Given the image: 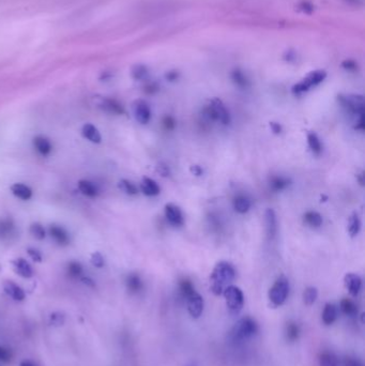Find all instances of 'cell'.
I'll use <instances>...</instances> for the list:
<instances>
[{"label": "cell", "mask_w": 365, "mask_h": 366, "mask_svg": "<svg viewBox=\"0 0 365 366\" xmlns=\"http://www.w3.org/2000/svg\"><path fill=\"white\" fill-rule=\"evenodd\" d=\"M236 278V270L231 263L220 261L216 263L210 275L211 290L216 296L222 295L226 287L231 284Z\"/></svg>", "instance_id": "cell-1"}, {"label": "cell", "mask_w": 365, "mask_h": 366, "mask_svg": "<svg viewBox=\"0 0 365 366\" xmlns=\"http://www.w3.org/2000/svg\"><path fill=\"white\" fill-rule=\"evenodd\" d=\"M258 332L257 322L251 317H243L230 331V339L235 343L244 342Z\"/></svg>", "instance_id": "cell-2"}, {"label": "cell", "mask_w": 365, "mask_h": 366, "mask_svg": "<svg viewBox=\"0 0 365 366\" xmlns=\"http://www.w3.org/2000/svg\"><path fill=\"white\" fill-rule=\"evenodd\" d=\"M203 116L208 121L219 122L223 125L230 123L229 111L220 99L211 100L209 104L204 108Z\"/></svg>", "instance_id": "cell-3"}, {"label": "cell", "mask_w": 365, "mask_h": 366, "mask_svg": "<svg viewBox=\"0 0 365 366\" xmlns=\"http://www.w3.org/2000/svg\"><path fill=\"white\" fill-rule=\"evenodd\" d=\"M289 295V280L285 277L281 275L277 279L276 282L272 285V287L269 290V300L273 306H281L287 300Z\"/></svg>", "instance_id": "cell-4"}, {"label": "cell", "mask_w": 365, "mask_h": 366, "mask_svg": "<svg viewBox=\"0 0 365 366\" xmlns=\"http://www.w3.org/2000/svg\"><path fill=\"white\" fill-rule=\"evenodd\" d=\"M338 102L347 113L356 117V121L364 116V98L359 94L338 95Z\"/></svg>", "instance_id": "cell-5"}, {"label": "cell", "mask_w": 365, "mask_h": 366, "mask_svg": "<svg viewBox=\"0 0 365 366\" xmlns=\"http://www.w3.org/2000/svg\"><path fill=\"white\" fill-rule=\"evenodd\" d=\"M327 77V73L322 70H317L309 73L302 81L295 84L293 87V93L295 95L303 94L308 92L313 87L318 86L319 84L325 81Z\"/></svg>", "instance_id": "cell-6"}, {"label": "cell", "mask_w": 365, "mask_h": 366, "mask_svg": "<svg viewBox=\"0 0 365 366\" xmlns=\"http://www.w3.org/2000/svg\"><path fill=\"white\" fill-rule=\"evenodd\" d=\"M223 295L226 300L227 309L229 310L231 314H239L244 304V296L242 290L237 286L229 285L223 291Z\"/></svg>", "instance_id": "cell-7"}, {"label": "cell", "mask_w": 365, "mask_h": 366, "mask_svg": "<svg viewBox=\"0 0 365 366\" xmlns=\"http://www.w3.org/2000/svg\"><path fill=\"white\" fill-rule=\"evenodd\" d=\"M133 114L136 121L140 124L149 123L151 119L150 106L144 100H137L133 103Z\"/></svg>", "instance_id": "cell-8"}, {"label": "cell", "mask_w": 365, "mask_h": 366, "mask_svg": "<svg viewBox=\"0 0 365 366\" xmlns=\"http://www.w3.org/2000/svg\"><path fill=\"white\" fill-rule=\"evenodd\" d=\"M49 235L54 242L59 246H68L71 242L70 233L67 231L65 227L57 224H52L49 227Z\"/></svg>", "instance_id": "cell-9"}, {"label": "cell", "mask_w": 365, "mask_h": 366, "mask_svg": "<svg viewBox=\"0 0 365 366\" xmlns=\"http://www.w3.org/2000/svg\"><path fill=\"white\" fill-rule=\"evenodd\" d=\"M186 300H187L189 314L193 318H199L200 316H202L203 311H204L203 296L195 291V293H193L191 296H188Z\"/></svg>", "instance_id": "cell-10"}, {"label": "cell", "mask_w": 365, "mask_h": 366, "mask_svg": "<svg viewBox=\"0 0 365 366\" xmlns=\"http://www.w3.org/2000/svg\"><path fill=\"white\" fill-rule=\"evenodd\" d=\"M165 217L169 224L174 227H180L184 224V216L181 209L174 204L165 206Z\"/></svg>", "instance_id": "cell-11"}, {"label": "cell", "mask_w": 365, "mask_h": 366, "mask_svg": "<svg viewBox=\"0 0 365 366\" xmlns=\"http://www.w3.org/2000/svg\"><path fill=\"white\" fill-rule=\"evenodd\" d=\"M264 225L268 240H273L278 233V219L273 209H267L264 212Z\"/></svg>", "instance_id": "cell-12"}, {"label": "cell", "mask_w": 365, "mask_h": 366, "mask_svg": "<svg viewBox=\"0 0 365 366\" xmlns=\"http://www.w3.org/2000/svg\"><path fill=\"white\" fill-rule=\"evenodd\" d=\"M99 107L101 108L103 111L110 115H124L125 114V109L122 106V104H120L117 100L115 99H110V98H104L101 100V102L99 103Z\"/></svg>", "instance_id": "cell-13"}, {"label": "cell", "mask_w": 365, "mask_h": 366, "mask_svg": "<svg viewBox=\"0 0 365 366\" xmlns=\"http://www.w3.org/2000/svg\"><path fill=\"white\" fill-rule=\"evenodd\" d=\"M12 267L14 271L18 274L19 277L24 279H30L34 277V268L31 267V264L26 261L25 258H15L12 261Z\"/></svg>", "instance_id": "cell-14"}, {"label": "cell", "mask_w": 365, "mask_h": 366, "mask_svg": "<svg viewBox=\"0 0 365 366\" xmlns=\"http://www.w3.org/2000/svg\"><path fill=\"white\" fill-rule=\"evenodd\" d=\"M33 145L35 151L42 157H49L52 152V141L43 135H36L33 139Z\"/></svg>", "instance_id": "cell-15"}, {"label": "cell", "mask_w": 365, "mask_h": 366, "mask_svg": "<svg viewBox=\"0 0 365 366\" xmlns=\"http://www.w3.org/2000/svg\"><path fill=\"white\" fill-rule=\"evenodd\" d=\"M17 231V225L11 216L0 219V240H9Z\"/></svg>", "instance_id": "cell-16"}, {"label": "cell", "mask_w": 365, "mask_h": 366, "mask_svg": "<svg viewBox=\"0 0 365 366\" xmlns=\"http://www.w3.org/2000/svg\"><path fill=\"white\" fill-rule=\"evenodd\" d=\"M344 282H345V286L348 290V293L351 296H356L360 294V291H361V288H362V279L358 274H354V273L346 274Z\"/></svg>", "instance_id": "cell-17"}, {"label": "cell", "mask_w": 365, "mask_h": 366, "mask_svg": "<svg viewBox=\"0 0 365 366\" xmlns=\"http://www.w3.org/2000/svg\"><path fill=\"white\" fill-rule=\"evenodd\" d=\"M82 136L92 144H101L102 135L99 129L92 123H85L82 128Z\"/></svg>", "instance_id": "cell-18"}, {"label": "cell", "mask_w": 365, "mask_h": 366, "mask_svg": "<svg viewBox=\"0 0 365 366\" xmlns=\"http://www.w3.org/2000/svg\"><path fill=\"white\" fill-rule=\"evenodd\" d=\"M3 290L15 301H23L26 298V294L23 288H20L17 283L12 282V280H6L3 283Z\"/></svg>", "instance_id": "cell-19"}, {"label": "cell", "mask_w": 365, "mask_h": 366, "mask_svg": "<svg viewBox=\"0 0 365 366\" xmlns=\"http://www.w3.org/2000/svg\"><path fill=\"white\" fill-rule=\"evenodd\" d=\"M77 187L79 192H81L84 196L89 198H96L99 195V188L97 187L96 183L87 179L79 180L77 183Z\"/></svg>", "instance_id": "cell-20"}, {"label": "cell", "mask_w": 365, "mask_h": 366, "mask_svg": "<svg viewBox=\"0 0 365 366\" xmlns=\"http://www.w3.org/2000/svg\"><path fill=\"white\" fill-rule=\"evenodd\" d=\"M10 190H11V193L15 196V197L20 200L26 201L33 198V195H34L33 190H31V188L28 187V185H26L24 183H20V182L14 183L11 185Z\"/></svg>", "instance_id": "cell-21"}, {"label": "cell", "mask_w": 365, "mask_h": 366, "mask_svg": "<svg viewBox=\"0 0 365 366\" xmlns=\"http://www.w3.org/2000/svg\"><path fill=\"white\" fill-rule=\"evenodd\" d=\"M140 191L144 195L149 196V197H153V196H157L160 194L161 189L155 180L148 177H144L140 183Z\"/></svg>", "instance_id": "cell-22"}, {"label": "cell", "mask_w": 365, "mask_h": 366, "mask_svg": "<svg viewBox=\"0 0 365 366\" xmlns=\"http://www.w3.org/2000/svg\"><path fill=\"white\" fill-rule=\"evenodd\" d=\"M232 206H234V209L236 212H238V213L244 214L251 209L252 203H251V199L248 198L246 195L239 194L235 196L234 200H232Z\"/></svg>", "instance_id": "cell-23"}, {"label": "cell", "mask_w": 365, "mask_h": 366, "mask_svg": "<svg viewBox=\"0 0 365 366\" xmlns=\"http://www.w3.org/2000/svg\"><path fill=\"white\" fill-rule=\"evenodd\" d=\"M125 285L128 290L133 295L140 293L142 287H144V283H142L140 277L136 273H131L126 277Z\"/></svg>", "instance_id": "cell-24"}, {"label": "cell", "mask_w": 365, "mask_h": 366, "mask_svg": "<svg viewBox=\"0 0 365 366\" xmlns=\"http://www.w3.org/2000/svg\"><path fill=\"white\" fill-rule=\"evenodd\" d=\"M292 184L290 179L284 176H272L269 179V187L274 192H282Z\"/></svg>", "instance_id": "cell-25"}, {"label": "cell", "mask_w": 365, "mask_h": 366, "mask_svg": "<svg viewBox=\"0 0 365 366\" xmlns=\"http://www.w3.org/2000/svg\"><path fill=\"white\" fill-rule=\"evenodd\" d=\"M338 316V310L337 307L332 304V303H327L324 312H322V321H324L325 325L330 326L332 323H334V321L337 319Z\"/></svg>", "instance_id": "cell-26"}, {"label": "cell", "mask_w": 365, "mask_h": 366, "mask_svg": "<svg viewBox=\"0 0 365 366\" xmlns=\"http://www.w3.org/2000/svg\"><path fill=\"white\" fill-rule=\"evenodd\" d=\"M285 336H286L287 341L292 343L298 341L300 336V328L297 322L290 320L286 323V327H285Z\"/></svg>", "instance_id": "cell-27"}, {"label": "cell", "mask_w": 365, "mask_h": 366, "mask_svg": "<svg viewBox=\"0 0 365 366\" xmlns=\"http://www.w3.org/2000/svg\"><path fill=\"white\" fill-rule=\"evenodd\" d=\"M304 223L312 228H318L322 225V216L317 211H308L303 216Z\"/></svg>", "instance_id": "cell-28"}, {"label": "cell", "mask_w": 365, "mask_h": 366, "mask_svg": "<svg viewBox=\"0 0 365 366\" xmlns=\"http://www.w3.org/2000/svg\"><path fill=\"white\" fill-rule=\"evenodd\" d=\"M118 189L121 191V192H123L124 194L130 195V196H135L139 192V190L136 187V184H134L128 179H121L118 182Z\"/></svg>", "instance_id": "cell-29"}, {"label": "cell", "mask_w": 365, "mask_h": 366, "mask_svg": "<svg viewBox=\"0 0 365 366\" xmlns=\"http://www.w3.org/2000/svg\"><path fill=\"white\" fill-rule=\"evenodd\" d=\"M320 366H340L341 362L336 355L330 351H324L319 357Z\"/></svg>", "instance_id": "cell-30"}, {"label": "cell", "mask_w": 365, "mask_h": 366, "mask_svg": "<svg viewBox=\"0 0 365 366\" xmlns=\"http://www.w3.org/2000/svg\"><path fill=\"white\" fill-rule=\"evenodd\" d=\"M340 309L344 314L349 317H353L358 314V306L350 299H343L340 303Z\"/></svg>", "instance_id": "cell-31"}, {"label": "cell", "mask_w": 365, "mask_h": 366, "mask_svg": "<svg viewBox=\"0 0 365 366\" xmlns=\"http://www.w3.org/2000/svg\"><path fill=\"white\" fill-rule=\"evenodd\" d=\"M360 229H361V221L357 212H353L348 220V232L351 237H356Z\"/></svg>", "instance_id": "cell-32"}, {"label": "cell", "mask_w": 365, "mask_h": 366, "mask_svg": "<svg viewBox=\"0 0 365 366\" xmlns=\"http://www.w3.org/2000/svg\"><path fill=\"white\" fill-rule=\"evenodd\" d=\"M308 142L312 152L316 156H319L322 152V144L318 135L314 133V132H311V133L308 134Z\"/></svg>", "instance_id": "cell-33"}, {"label": "cell", "mask_w": 365, "mask_h": 366, "mask_svg": "<svg viewBox=\"0 0 365 366\" xmlns=\"http://www.w3.org/2000/svg\"><path fill=\"white\" fill-rule=\"evenodd\" d=\"M83 272H84L83 264L81 262H79V261H70V262L68 263V266H67V273H68V275L71 279H79V278H82Z\"/></svg>", "instance_id": "cell-34"}, {"label": "cell", "mask_w": 365, "mask_h": 366, "mask_svg": "<svg viewBox=\"0 0 365 366\" xmlns=\"http://www.w3.org/2000/svg\"><path fill=\"white\" fill-rule=\"evenodd\" d=\"M29 232H30L31 236H33L35 239H36V240H39V241L44 240L45 237H46L45 228L39 222H35L30 225Z\"/></svg>", "instance_id": "cell-35"}, {"label": "cell", "mask_w": 365, "mask_h": 366, "mask_svg": "<svg viewBox=\"0 0 365 366\" xmlns=\"http://www.w3.org/2000/svg\"><path fill=\"white\" fill-rule=\"evenodd\" d=\"M195 291L196 290H195L194 285L192 284L191 280H189V279L180 280L179 293H180V296H181L184 300H186L188 296H191L193 293H195Z\"/></svg>", "instance_id": "cell-36"}, {"label": "cell", "mask_w": 365, "mask_h": 366, "mask_svg": "<svg viewBox=\"0 0 365 366\" xmlns=\"http://www.w3.org/2000/svg\"><path fill=\"white\" fill-rule=\"evenodd\" d=\"M318 296V291L315 287H309L303 293V301L306 305H312Z\"/></svg>", "instance_id": "cell-37"}, {"label": "cell", "mask_w": 365, "mask_h": 366, "mask_svg": "<svg viewBox=\"0 0 365 366\" xmlns=\"http://www.w3.org/2000/svg\"><path fill=\"white\" fill-rule=\"evenodd\" d=\"M90 262L94 268L102 269L105 266V258L100 252H94L90 256Z\"/></svg>", "instance_id": "cell-38"}, {"label": "cell", "mask_w": 365, "mask_h": 366, "mask_svg": "<svg viewBox=\"0 0 365 366\" xmlns=\"http://www.w3.org/2000/svg\"><path fill=\"white\" fill-rule=\"evenodd\" d=\"M232 79H234V82L238 85V86L242 88H245L248 84L246 77L244 76V74L240 71H235L234 73H232Z\"/></svg>", "instance_id": "cell-39"}, {"label": "cell", "mask_w": 365, "mask_h": 366, "mask_svg": "<svg viewBox=\"0 0 365 366\" xmlns=\"http://www.w3.org/2000/svg\"><path fill=\"white\" fill-rule=\"evenodd\" d=\"M27 254L28 256L33 259L35 262H42L43 261V256H42V253L35 247H28L27 248Z\"/></svg>", "instance_id": "cell-40"}, {"label": "cell", "mask_w": 365, "mask_h": 366, "mask_svg": "<svg viewBox=\"0 0 365 366\" xmlns=\"http://www.w3.org/2000/svg\"><path fill=\"white\" fill-rule=\"evenodd\" d=\"M163 126L164 129L167 131H173L176 128V120H174L172 116H166L163 118Z\"/></svg>", "instance_id": "cell-41"}, {"label": "cell", "mask_w": 365, "mask_h": 366, "mask_svg": "<svg viewBox=\"0 0 365 366\" xmlns=\"http://www.w3.org/2000/svg\"><path fill=\"white\" fill-rule=\"evenodd\" d=\"M156 172L160 174L162 177H169V176H171V171H169V167L164 163L157 164Z\"/></svg>", "instance_id": "cell-42"}, {"label": "cell", "mask_w": 365, "mask_h": 366, "mask_svg": "<svg viewBox=\"0 0 365 366\" xmlns=\"http://www.w3.org/2000/svg\"><path fill=\"white\" fill-rule=\"evenodd\" d=\"M344 366H363L362 362L357 358L348 357L344 361Z\"/></svg>", "instance_id": "cell-43"}, {"label": "cell", "mask_w": 365, "mask_h": 366, "mask_svg": "<svg viewBox=\"0 0 365 366\" xmlns=\"http://www.w3.org/2000/svg\"><path fill=\"white\" fill-rule=\"evenodd\" d=\"M146 75H147V71H146V69L142 67L136 68L133 71V77L136 79H142V78H145Z\"/></svg>", "instance_id": "cell-44"}, {"label": "cell", "mask_w": 365, "mask_h": 366, "mask_svg": "<svg viewBox=\"0 0 365 366\" xmlns=\"http://www.w3.org/2000/svg\"><path fill=\"white\" fill-rule=\"evenodd\" d=\"M10 357H11V355H10V352L8 351V350L0 346V361H2V362H7V361L10 360Z\"/></svg>", "instance_id": "cell-45"}, {"label": "cell", "mask_w": 365, "mask_h": 366, "mask_svg": "<svg viewBox=\"0 0 365 366\" xmlns=\"http://www.w3.org/2000/svg\"><path fill=\"white\" fill-rule=\"evenodd\" d=\"M270 128H271L274 134H281L282 126L278 122H270Z\"/></svg>", "instance_id": "cell-46"}, {"label": "cell", "mask_w": 365, "mask_h": 366, "mask_svg": "<svg viewBox=\"0 0 365 366\" xmlns=\"http://www.w3.org/2000/svg\"><path fill=\"white\" fill-rule=\"evenodd\" d=\"M343 67H344V69H346V70H348V71H354L357 68L356 63H354L353 61H348V60L343 63Z\"/></svg>", "instance_id": "cell-47"}, {"label": "cell", "mask_w": 365, "mask_h": 366, "mask_svg": "<svg viewBox=\"0 0 365 366\" xmlns=\"http://www.w3.org/2000/svg\"><path fill=\"white\" fill-rule=\"evenodd\" d=\"M191 172L195 176H200V174H203V168L198 165H193L191 167Z\"/></svg>", "instance_id": "cell-48"}, {"label": "cell", "mask_w": 365, "mask_h": 366, "mask_svg": "<svg viewBox=\"0 0 365 366\" xmlns=\"http://www.w3.org/2000/svg\"><path fill=\"white\" fill-rule=\"evenodd\" d=\"M20 366H36L34 362H31V361H23L22 363H20Z\"/></svg>", "instance_id": "cell-49"}, {"label": "cell", "mask_w": 365, "mask_h": 366, "mask_svg": "<svg viewBox=\"0 0 365 366\" xmlns=\"http://www.w3.org/2000/svg\"><path fill=\"white\" fill-rule=\"evenodd\" d=\"M192 366H193V365H192Z\"/></svg>", "instance_id": "cell-50"}]
</instances>
